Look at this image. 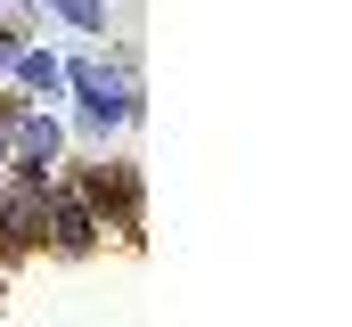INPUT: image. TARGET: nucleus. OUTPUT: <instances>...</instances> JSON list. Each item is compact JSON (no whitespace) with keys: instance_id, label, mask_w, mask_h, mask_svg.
<instances>
[{"instance_id":"obj_1","label":"nucleus","mask_w":352,"mask_h":327,"mask_svg":"<svg viewBox=\"0 0 352 327\" xmlns=\"http://www.w3.org/2000/svg\"><path fill=\"white\" fill-rule=\"evenodd\" d=\"M66 90L82 98V115L98 123V131H107V123H131V115H140V106H131V82L115 74V66H98V58H74V66H66Z\"/></svg>"},{"instance_id":"obj_2","label":"nucleus","mask_w":352,"mask_h":327,"mask_svg":"<svg viewBox=\"0 0 352 327\" xmlns=\"http://www.w3.org/2000/svg\"><path fill=\"white\" fill-rule=\"evenodd\" d=\"M41 229H50V245L82 253V245L98 238V213H90L82 196H66V188H41Z\"/></svg>"},{"instance_id":"obj_4","label":"nucleus","mask_w":352,"mask_h":327,"mask_svg":"<svg viewBox=\"0 0 352 327\" xmlns=\"http://www.w3.org/2000/svg\"><path fill=\"white\" fill-rule=\"evenodd\" d=\"M50 8H58L66 25H82V33H90V25H98V0H50Z\"/></svg>"},{"instance_id":"obj_3","label":"nucleus","mask_w":352,"mask_h":327,"mask_svg":"<svg viewBox=\"0 0 352 327\" xmlns=\"http://www.w3.org/2000/svg\"><path fill=\"white\" fill-rule=\"evenodd\" d=\"M8 66H16V74H25V90H41V98H50V90H66V66H58V58H50V49H16V58H8Z\"/></svg>"}]
</instances>
